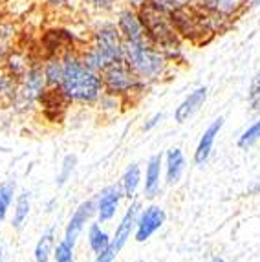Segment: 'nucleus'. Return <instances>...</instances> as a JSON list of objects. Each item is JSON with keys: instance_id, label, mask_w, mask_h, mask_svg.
I'll list each match as a JSON object with an SVG mask.
<instances>
[{"instance_id": "20e7f679", "label": "nucleus", "mask_w": 260, "mask_h": 262, "mask_svg": "<svg viewBox=\"0 0 260 262\" xmlns=\"http://www.w3.org/2000/svg\"><path fill=\"white\" fill-rule=\"evenodd\" d=\"M138 11L141 20H143L147 39L172 61L174 53L180 52V39L178 30L170 18V13L158 4H154L152 0L141 6Z\"/></svg>"}, {"instance_id": "aec40b11", "label": "nucleus", "mask_w": 260, "mask_h": 262, "mask_svg": "<svg viewBox=\"0 0 260 262\" xmlns=\"http://www.w3.org/2000/svg\"><path fill=\"white\" fill-rule=\"evenodd\" d=\"M53 251H55V236H53V229L50 227L48 231L40 236V241L37 242V246H35V260L48 262Z\"/></svg>"}, {"instance_id": "72a5a7b5", "label": "nucleus", "mask_w": 260, "mask_h": 262, "mask_svg": "<svg viewBox=\"0 0 260 262\" xmlns=\"http://www.w3.org/2000/svg\"><path fill=\"white\" fill-rule=\"evenodd\" d=\"M253 6H260V0H253Z\"/></svg>"}, {"instance_id": "5701e85b", "label": "nucleus", "mask_w": 260, "mask_h": 262, "mask_svg": "<svg viewBox=\"0 0 260 262\" xmlns=\"http://www.w3.org/2000/svg\"><path fill=\"white\" fill-rule=\"evenodd\" d=\"M13 194H15V184L13 182H4L0 184V224L4 222L8 209L13 202Z\"/></svg>"}, {"instance_id": "c9c22d12", "label": "nucleus", "mask_w": 260, "mask_h": 262, "mask_svg": "<svg viewBox=\"0 0 260 262\" xmlns=\"http://www.w3.org/2000/svg\"><path fill=\"white\" fill-rule=\"evenodd\" d=\"M0 262H2V255H0Z\"/></svg>"}, {"instance_id": "2f4dec72", "label": "nucleus", "mask_w": 260, "mask_h": 262, "mask_svg": "<svg viewBox=\"0 0 260 262\" xmlns=\"http://www.w3.org/2000/svg\"><path fill=\"white\" fill-rule=\"evenodd\" d=\"M11 50V46H6V44L0 42V68L4 66V61H6V55H8V52Z\"/></svg>"}, {"instance_id": "6ab92c4d", "label": "nucleus", "mask_w": 260, "mask_h": 262, "mask_svg": "<svg viewBox=\"0 0 260 262\" xmlns=\"http://www.w3.org/2000/svg\"><path fill=\"white\" fill-rule=\"evenodd\" d=\"M139 184H141V170H139L138 163H132V165H128V169L125 170V174L121 178L123 194L126 198H132L138 191Z\"/></svg>"}, {"instance_id": "0eeeda50", "label": "nucleus", "mask_w": 260, "mask_h": 262, "mask_svg": "<svg viewBox=\"0 0 260 262\" xmlns=\"http://www.w3.org/2000/svg\"><path fill=\"white\" fill-rule=\"evenodd\" d=\"M139 202H132V206L126 209V213L123 214L121 222L117 226L116 229V235L114 238L110 241L109 248L104 249L103 253L96 255V260L94 262H112L114 258L119 255V251L123 249V246L126 244V241L130 238L132 231L136 229V220H138V214H139Z\"/></svg>"}, {"instance_id": "a878e982", "label": "nucleus", "mask_w": 260, "mask_h": 262, "mask_svg": "<svg viewBox=\"0 0 260 262\" xmlns=\"http://www.w3.org/2000/svg\"><path fill=\"white\" fill-rule=\"evenodd\" d=\"M55 262H75L74 260V246H70L66 241L55 246Z\"/></svg>"}, {"instance_id": "c85d7f7f", "label": "nucleus", "mask_w": 260, "mask_h": 262, "mask_svg": "<svg viewBox=\"0 0 260 262\" xmlns=\"http://www.w3.org/2000/svg\"><path fill=\"white\" fill-rule=\"evenodd\" d=\"M154 4H158L160 8H163L165 11H176L180 8H187L189 4H192V0H152Z\"/></svg>"}, {"instance_id": "7c9ffc66", "label": "nucleus", "mask_w": 260, "mask_h": 262, "mask_svg": "<svg viewBox=\"0 0 260 262\" xmlns=\"http://www.w3.org/2000/svg\"><path fill=\"white\" fill-rule=\"evenodd\" d=\"M48 6H52V8L59 9V8H66V6L72 4V0H44Z\"/></svg>"}, {"instance_id": "4468645a", "label": "nucleus", "mask_w": 260, "mask_h": 262, "mask_svg": "<svg viewBox=\"0 0 260 262\" xmlns=\"http://www.w3.org/2000/svg\"><path fill=\"white\" fill-rule=\"evenodd\" d=\"M161 163H163L161 154L150 156V160H148V163H147V170H145V196L147 198H154L158 192H160Z\"/></svg>"}, {"instance_id": "473e14b6", "label": "nucleus", "mask_w": 260, "mask_h": 262, "mask_svg": "<svg viewBox=\"0 0 260 262\" xmlns=\"http://www.w3.org/2000/svg\"><path fill=\"white\" fill-rule=\"evenodd\" d=\"M253 192H256V194H260V185H258V187L253 189Z\"/></svg>"}, {"instance_id": "1a4fd4ad", "label": "nucleus", "mask_w": 260, "mask_h": 262, "mask_svg": "<svg viewBox=\"0 0 260 262\" xmlns=\"http://www.w3.org/2000/svg\"><path fill=\"white\" fill-rule=\"evenodd\" d=\"M165 224V211L160 206H148L147 209L139 211L136 220V241L145 242Z\"/></svg>"}, {"instance_id": "39448f33", "label": "nucleus", "mask_w": 260, "mask_h": 262, "mask_svg": "<svg viewBox=\"0 0 260 262\" xmlns=\"http://www.w3.org/2000/svg\"><path fill=\"white\" fill-rule=\"evenodd\" d=\"M101 77H103L104 92L119 97H128L134 92H141L145 88V84L130 70V66L125 61L110 64L106 70L101 72Z\"/></svg>"}, {"instance_id": "b1692460", "label": "nucleus", "mask_w": 260, "mask_h": 262, "mask_svg": "<svg viewBox=\"0 0 260 262\" xmlns=\"http://www.w3.org/2000/svg\"><path fill=\"white\" fill-rule=\"evenodd\" d=\"M256 141H260V118L256 119V121H253L251 125L242 132V136L239 138V147L246 150V149H249V147H253Z\"/></svg>"}, {"instance_id": "9b49d317", "label": "nucleus", "mask_w": 260, "mask_h": 262, "mask_svg": "<svg viewBox=\"0 0 260 262\" xmlns=\"http://www.w3.org/2000/svg\"><path fill=\"white\" fill-rule=\"evenodd\" d=\"M123 194V187L121 184L116 185H109L99 192L97 196V214H99V222H109L114 219L117 207H119V202H121Z\"/></svg>"}, {"instance_id": "cd10ccee", "label": "nucleus", "mask_w": 260, "mask_h": 262, "mask_svg": "<svg viewBox=\"0 0 260 262\" xmlns=\"http://www.w3.org/2000/svg\"><path fill=\"white\" fill-rule=\"evenodd\" d=\"M82 2H84L88 8L106 13V11H112V9H116V6L119 4L121 0H82Z\"/></svg>"}, {"instance_id": "f257e3e1", "label": "nucleus", "mask_w": 260, "mask_h": 262, "mask_svg": "<svg viewBox=\"0 0 260 262\" xmlns=\"http://www.w3.org/2000/svg\"><path fill=\"white\" fill-rule=\"evenodd\" d=\"M64 74L61 81V94L68 103H81V105H94L104 94L103 77L99 72L92 70L84 64L82 55L74 50L62 53Z\"/></svg>"}, {"instance_id": "bb28decb", "label": "nucleus", "mask_w": 260, "mask_h": 262, "mask_svg": "<svg viewBox=\"0 0 260 262\" xmlns=\"http://www.w3.org/2000/svg\"><path fill=\"white\" fill-rule=\"evenodd\" d=\"M247 101H249V106H251L253 112L260 110V74L253 79L251 88H249V96H247Z\"/></svg>"}, {"instance_id": "393cba45", "label": "nucleus", "mask_w": 260, "mask_h": 262, "mask_svg": "<svg viewBox=\"0 0 260 262\" xmlns=\"http://www.w3.org/2000/svg\"><path fill=\"white\" fill-rule=\"evenodd\" d=\"M75 163H77V158L74 154H68V156L62 160V167H61V172L57 176V185H64L68 182V178L72 176L75 169Z\"/></svg>"}, {"instance_id": "2eb2a0df", "label": "nucleus", "mask_w": 260, "mask_h": 262, "mask_svg": "<svg viewBox=\"0 0 260 262\" xmlns=\"http://www.w3.org/2000/svg\"><path fill=\"white\" fill-rule=\"evenodd\" d=\"M165 170H167V184H178L185 170V156L180 149H169L165 154Z\"/></svg>"}, {"instance_id": "dca6fc26", "label": "nucleus", "mask_w": 260, "mask_h": 262, "mask_svg": "<svg viewBox=\"0 0 260 262\" xmlns=\"http://www.w3.org/2000/svg\"><path fill=\"white\" fill-rule=\"evenodd\" d=\"M44 77H46V84L48 88H59L62 81V74H64V64H62V55L59 53H52L46 57L42 62Z\"/></svg>"}, {"instance_id": "ddd939ff", "label": "nucleus", "mask_w": 260, "mask_h": 262, "mask_svg": "<svg viewBox=\"0 0 260 262\" xmlns=\"http://www.w3.org/2000/svg\"><path fill=\"white\" fill-rule=\"evenodd\" d=\"M222 127H224V118H218L204 130V134H202V138H200V141H198V147H196V150H194L196 165H204L209 160V156H211V152H212V147H214V141H216Z\"/></svg>"}, {"instance_id": "f704fd0d", "label": "nucleus", "mask_w": 260, "mask_h": 262, "mask_svg": "<svg viewBox=\"0 0 260 262\" xmlns=\"http://www.w3.org/2000/svg\"><path fill=\"white\" fill-rule=\"evenodd\" d=\"M212 262H226V260H224V258H214Z\"/></svg>"}, {"instance_id": "7ed1b4c3", "label": "nucleus", "mask_w": 260, "mask_h": 262, "mask_svg": "<svg viewBox=\"0 0 260 262\" xmlns=\"http://www.w3.org/2000/svg\"><path fill=\"white\" fill-rule=\"evenodd\" d=\"M84 64L92 70L103 72L114 62L123 61V37L116 24L104 22L92 33L88 48L81 52Z\"/></svg>"}, {"instance_id": "c756f323", "label": "nucleus", "mask_w": 260, "mask_h": 262, "mask_svg": "<svg viewBox=\"0 0 260 262\" xmlns=\"http://www.w3.org/2000/svg\"><path fill=\"white\" fill-rule=\"evenodd\" d=\"M161 119H163V114H161V112L154 114V116H152V118L148 119V121L143 125V130H147V132H148V130H152L154 127H158V125H160Z\"/></svg>"}, {"instance_id": "f03ea898", "label": "nucleus", "mask_w": 260, "mask_h": 262, "mask_svg": "<svg viewBox=\"0 0 260 262\" xmlns=\"http://www.w3.org/2000/svg\"><path fill=\"white\" fill-rule=\"evenodd\" d=\"M123 61L138 75L139 81L147 86V84L160 81L167 74L170 59L147 39L141 42L123 40Z\"/></svg>"}, {"instance_id": "f8f14e48", "label": "nucleus", "mask_w": 260, "mask_h": 262, "mask_svg": "<svg viewBox=\"0 0 260 262\" xmlns=\"http://www.w3.org/2000/svg\"><path fill=\"white\" fill-rule=\"evenodd\" d=\"M205 101H207V88L198 86L196 90H192V92L189 94L178 106H176V110H174V121L176 123L189 121V119L204 106Z\"/></svg>"}, {"instance_id": "412c9836", "label": "nucleus", "mask_w": 260, "mask_h": 262, "mask_svg": "<svg viewBox=\"0 0 260 262\" xmlns=\"http://www.w3.org/2000/svg\"><path fill=\"white\" fill-rule=\"evenodd\" d=\"M110 241H112V238L101 229L99 224H90V229H88V244H90L94 253L96 255L103 253L104 249L109 248Z\"/></svg>"}, {"instance_id": "f3484780", "label": "nucleus", "mask_w": 260, "mask_h": 262, "mask_svg": "<svg viewBox=\"0 0 260 262\" xmlns=\"http://www.w3.org/2000/svg\"><path fill=\"white\" fill-rule=\"evenodd\" d=\"M33 64V62H30V59H28V55L24 52H18V50H9L8 55H6V61H4V68L8 74H11L13 77L20 79L22 75L26 74L28 68Z\"/></svg>"}, {"instance_id": "9d476101", "label": "nucleus", "mask_w": 260, "mask_h": 262, "mask_svg": "<svg viewBox=\"0 0 260 262\" xmlns=\"http://www.w3.org/2000/svg\"><path fill=\"white\" fill-rule=\"evenodd\" d=\"M97 211V204L94 200H86L82 202L81 206L75 209V213L72 214V219H70L68 226H66V231H64V241L68 242L70 246H74L77 242L79 235L82 233L86 222L92 219V214Z\"/></svg>"}, {"instance_id": "6e6552de", "label": "nucleus", "mask_w": 260, "mask_h": 262, "mask_svg": "<svg viewBox=\"0 0 260 262\" xmlns=\"http://www.w3.org/2000/svg\"><path fill=\"white\" fill-rule=\"evenodd\" d=\"M116 26L121 33L123 40L126 42H141L147 40V33H145L143 20L139 17L138 9L132 8H123L117 11Z\"/></svg>"}, {"instance_id": "423d86ee", "label": "nucleus", "mask_w": 260, "mask_h": 262, "mask_svg": "<svg viewBox=\"0 0 260 262\" xmlns=\"http://www.w3.org/2000/svg\"><path fill=\"white\" fill-rule=\"evenodd\" d=\"M46 88H48V84H46V77H44L42 62H33L26 74L18 79V92L11 106L18 110L31 108L40 99Z\"/></svg>"}, {"instance_id": "4be33fe9", "label": "nucleus", "mask_w": 260, "mask_h": 262, "mask_svg": "<svg viewBox=\"0 0 260 262\" xmlns=\"http://www.w3.org/2000/svg\"><path fill=\"white\" fill-rule=\"evenodd\" d=\"M28 214H30V192L24 191L18 196L17 206H15V213H13V220H11V226L15 229H20L22 224L26 222Z\"/></svg>"}, {"instance_id": "a211bd4d", "label": "nucleus", "mask_w": 260, "mask_h": 262, "mask_svg": "<svg viewBox=\"0 0 260 262\" xmlns=\"http://www.w3.org/2000/svg\"><path fill=\"white\" fill-rule=\"evenodd\" d=\"M18 92V79L0 68V105L9 106L13 105Z\"/></svg>"}]
</instances>
